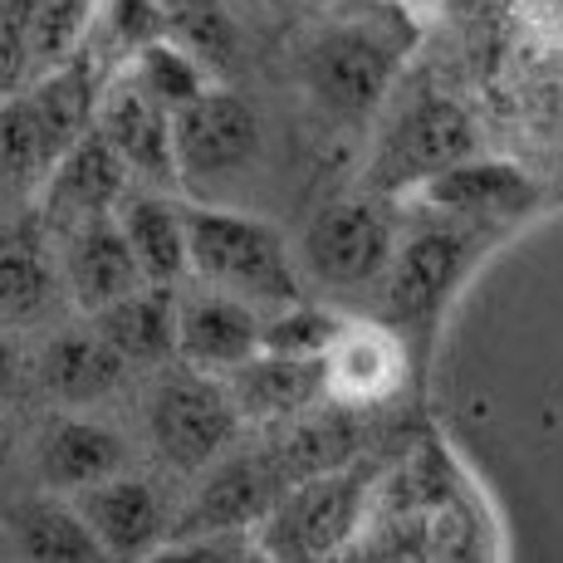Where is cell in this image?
<instances>
[{
    "label": "cell",
    "instance_id": "8992f818",
    "mask_svg": "<svg viewBox=\"0 0 563 563\" xmlns=\"http://www.w3.org/2000/svg\"><path fill=\"white\" fill-rule=\"evenodd\" d=\"M393 260V221L373 201H333L305 231V265L329 289L377 285Z\"/></svg>",
    "mask_w": 563,
    "mask_h": 563
},
{
    "label": "cell",
    "instance_id": "3957f363",
    "mask_svg": "<svg viewBox=\"0 0 563 563\" xmlns=\"http://www.w3.org/2000/svg\"><path fill=\"white\" fill-rule=\"evenodd\" d=\"M475 123L471 113L437 89H421L402 113L387 123V137L373 157V187H417L441 177L446 167L475 157Z\"/></svg>",
    "mask_w": 563,
    "mask_h": 563
},
{
    "label": "cell",
    "instance_id": "52a82bcc",
    "mask_svg": "<svg viewBox=\"0 0 563 563\" xmlns=\"http://www.w3.org/2000/svg\"><path fill=\"white\" fill-rule=\"evenodd\" d=\"M260 153V123L235 93L201 89L172 108V157L177 177H231Z\"/></svg>",
    "mask_w": 563,
    "mask_h": 563
},
{
    "label": "cell",
    "instance_id": "277c9868",
    "mask_svg": "<svg viewBox=\"0 0 563 563\" xmlns=\"http://www.w3.org/2000/svg\"><path fill=\"white\" fill-rule=\"evenodd\" d=\"M363 481L353 471L299 475L295 490H279L275 505L260 515L265 549L279 559H329L358 529Z\"/></svg>",
    "mask_w": 563,
    "mask_h": 563
},
{
    "label": "cell",
    "instance_id": "4fadbf2b",
    "mask_svg": "<svg viewBox=\"0 0 563 563\" xmlns=\"http://www.w3.org/2000/svg\"><path fill=\"white\" fill-rule=\"evenodd\" d=\"M461 260H465V241L456 231H441V225L411 235L402 251L393 245V260H387V269H383L387 309H393L397 319H417V313H427L451 289Z\"/></svg>",
    "mask_w": 563,
    "mask_h": 563
},
{
    "label": "cell",
    "instance_id": "f546056e",
    "mask_svg": "<svg viewBox=\"0 0 563 563\" xmlns=\"http://www.w3.org/2000/svg\"><path fill=\"white\" fill-rule=\"evenodd\" d=\"M15 383H20V353L0 339V397L15 393Z\"/></svg>",
    "mask_w": 563,
    "mask_h": 563
},
{
    "label": "cell",
    "instance_id": "4316f807",
    "mask_svg": "<svg viewBox=\"0 0 563 563\" xmlns=\"http://www.w3.org/2000/svg\"><path fill=\"white\" fill-rule=\"evenodd\" d=\"M339 333H343V323L329 319V313L305 309V305H285L279 319L260 323V349L285 353V358H323Z\"/></svg>",
    "mask_w": 563,
    "mask_h": 563
},
{
    "label": "cell",
    "instance_id": "83f0119b",
    "mask_svg": "<svg viewBox=\"0 0 563 563\" xmlns=\"http://www.w3.org/2000/svg\"><path fill=\"white\" fill-rule=\"evenodd\" d=\"M137 79H143L147 89H153L167 108H181V103L191 99V93H201V89H206L201 74H197V64H191L181 49L162 45V40L143 45V64H137Z\"/></svg>",
    "mask_w": 563,
    "mask_h": 563
},
{
    "label": "cell",
    "instance_id": "f1b7e54d",
    "mask_svg": "<svg viewBox=\"0 0 563 563\" xmlns=\"http://www.w3.org/2000/svg\"><path fill=\"white\" fill-rule=\"evenodd\" d=\"M108 30H113V35H123L128 45H153L157 40V15H153V5H147V0H108Z\"/></svg>",
    "mask_w": 563,
    "mask_h": 563
},
{
    "label": "cell",
    "instance_id": "8fae6325",
    "mask_svg": "<svg viewBox=\"0 0 563 563\" xmlns=\"http://www.w3.org/2000/svg\"><path fill=\"white\" fill-rule=\"evenodd\" d=\"M74 510L89 525V534L99 539L103 554L137 559V554H153V544L162 539L157 495L143 481H123V471L89 485V490H74Z\"/></svg>",
    "mask_w": 563,
    "mask_h": 563
},
{
    "label": "cell",
    "instance_id": "603a6c76",
    "mask_svg": "<svg viewBox=\"0 0 563 563\" xmlns=\"http://www.w3.org/2000/svg\"><path fill=\"white\" fill-rule=\"evenodd\" d=\"M25 99L35 108L45 137L54 143V153H64L74 137L89 133L93 108H99V99H93V74L84 69L79 59H64V64H54V69H45Z\"/></svg>",
    "mask_w": 563,
    "mask_h": 563
},
{
    "label": "cell",
    "instance_id": "e0dca14e",
    "mask_svg": "<svg viewBox=\"0 0 563 563\" xmlns=\"http://www.w3.org/2000/svg\"><path fill=\"white\" fill-rule=\"evenodd\" d=\"M113 221L123 231L128 251L147 285H177L187 275V225L181 211L162 197H123L113 206Z\"/></svg>",
    "mask_w": 563,
    "mask_h": 563
},
{
    "label": "cell",
    "instance_id": "6da1fadb",
    "mask_svg": "<svg viewBox=\"0 0 563 563\" xmlns=\"http://www.w3.org/2000/svg\"><path fill=\"white\" fill-rule=\"evenodd\" d=\"M407 20L393 10H353L313 35L305 49V84L329 113L363 118L387 99L411 45Z\"/></svg>",
    "mask_w": 563,
    "mask_h": 563
},
{
    "label": "cell",
    "instance_id": "ffe728a7",
    "mask_svg": "<svg viewBox=\"0 0 563 563\" xmlns=\"http://www.w3.org/2000/svg\"><path fill=\"white\" fill-rule=\"evenodd\" d=\"M54 295V265L40 241V231L25 225H0V319L25 323L45 313Z\"/></svg>",
    "mask_w": 563,
    "mask_h": 563
},
{
    "label": "cell",
    "instance_id": "7402d4cb",
    "mask_svg": "<svg viewBox=\"0 0 563 563\" xmlns=\"http://www.w3.org/2000/svg\"><path fill=\"white\" fill-rule=\"evenodd\" d=\"M427 201L451 216H495L529 201V181L515 167H490V162L465 157L427 181Z\"/></svg>",
    "mask_w": 563,
    "mask_h": 563
},
{
    "label": "cell",
    "instance_id": "d6986e66",
    "mask_svg": "<svg viewBox=\"0 0 563 563\" xmlns=\"http://www.w3.org/2000/svg\"><path fill=\"white\" fill-rule=\"evenodd\" d=\"M123 367L128 363L99 339V329H89V333H64V339H54L45 349L40 373H45V387L59 402H93V397L113 393V387L123 383Z\"/></svg>",
    "mask_w": 563,
    "mask_h": 563
},
{
    "label": "cell",
    "instance_id": "5bb4252c",
    "mask_svg": "<svg viewBox=\"0 0 563 563\" xmlns=\"http://www.w3.org/2000/svg\"><path fill=\"white\" fill-rule=\"evenodd\" d=\"M231 377V402L241 417H299L323 393V358H285L260 349Z\"/></svg>",
    "mask_w": 563,
    "mask_h": 563
},
{
    "label": "cell",
    "instance_id": "4dcf8cb0",
    "mask_svg": "<svg viewBox=\"0 0 563 563\" xmlns=\"http://www.w3.org/2000/svg\"><path fill=\"white\" fill-rule=\"evenodd\" d=\"M5 456H10V431H5V421H0V465H5Z\"/></svg>",
    "mask_w": 563,
    "mask_h": 563
},
{
    "label": "cell",
    "instance_id": "9a60e30c",
    "mask_svg": "<svg viewBox=\"0 0 563 563\" xmlns=\"http://www.w3.org/2000/svg\"><path fill=\"white\" fill-rule=\"evenodd\" d=\"M93 329L123 363H162L177 343V309L167 299V285H137L133 295L93 313Z\"/></svg>",
    "mask_w": 563,
    "mask_h": 563
},
{
    "label": "cell",
    "instance_id": "ac0fdd59",
    "mask_svg": "<svg viewBox=\"0 0 563 563\" xmlns=\"http://www.w3.org/2000/svg\"><path fill=\"white\" fill-rule=\"evenodd\" d=\"M285 490L279 475L260 461H231L201 485L197 510L187 515V534H231V529L260 525V515Z\"/></svg>",
    "mask_w": 563,
    "mask_h": 563
},
{
    "label": "cell",
    "instance_id": "7a4b0ae2",
    "mask_svg": "<svg viewBox=\"0 0 563 563\" xmlns=\"http://www.w3.org/2000/svg\"><path fill=\"white\" fill-rule=\"evenodd\" d=\"M187 225V269L241 305L285 309L299 305V275L269 225L235 211H181Z\"/></svg>",
    "mask_w": 563,
    "mask_h": 563
},
{
    "label": "cell",
    "instance_id": "30bf717a",
    "mask_svg": "<svg viewBox=\"0 0 563 563\" xmlns=\"http://www.w3.org/2000/svg\"><path fill=\"white\" fill-rule=\"evenodd\" d=\"M59 241H64V279H69V295L79 299V309L99 313L103 305H113V299L133 295L137 285H147L133 251H128L123 231H118L113 211L69 225Z\"/></svg>",
    "mask_w": 563,
    "mask_h": 563
},
{
    "label": "cell",
    "instance_id": "ba28073f",
    "mask_svg": "<svg viewBox=\"0 0 563 563\" xmlns=\"http://www.w3.org/2000/svg\"><path fill=\"white\" fill-rule=\"evenodd\" d=\"M128 197V167L113 147L103 143L99 128H89L84 137H74L54 167L45 172V201L40 216L54 235H64L69 225L89 221V216H108L118 201Z\"/></svg>",
    "mask_w": 563,
    "mask_h": 563
},
{
    "label": "cell",
    "instance_id": "9c48e42d",
    "mask_svg": "<svg viewBox=\"0 0 563 563\" xmlns=\"http://www.w3.org/2000/svg\"><path fill=\"white\" fill-rule=\"evenodd\" d=\"M93 113H99L93 128H99L103 143L123 157L128 172H143V177H153V181L177 177V157H172V108L162 103L137 74L118 79Z\"/></svg>",
    "mask_w": 563,
    "mask_h": 563
},
{
    "label": "cell",
    "instance_id": "44dd1931",
    "mask_svg": "<svg viewBox=\"0 0 563 563\" xmlns=\"http://www.w3.org/2000/svg\"><path fill=\"white\" fill-rule=\"evenodd\" d=\"M99 0H10L5 15L15 20L20 40H25V59L30 69H54L74 54V45L84 40Z\"/></svg>",
    "mask_w": 563,
    "mask_h": 563
},
{
    "label": "cell",
    "instance_id": "7c38bea8",
    "mask_svg": "<svg viewBox=\"0 0 563 563\" xmlns=\"http://www.w3.org/2000/svg\"><path fill=\"white\" fill-rule=\"evenodd\" d=\"M172 349L197 373H235L245 358L260 353V319L251 305L231 295L197 299L177 313V343Z\"/></svg>",
    "mask_w": 563,
    "mask_h": 563
},
{
    "label": "cell",
    "instance_id": "d4e9b609",
    "mask_svg": "<svg viewBox=\"0 0 563 563\" xmlns=\"http://www.w3.org/2000/svg\"><path fill=\"white\" fill-rule=\"evenodd\" d=\"M397 353L387 349L383 333H339L333 349L323 353V387L333 393H358L373 397L393 383Z\"/></svg>",
    "mask_w": 563,
    "mask_h": 563
},
{
    "label": "cell",
    "instance_id": "cb8c5ba5",
    "mask_svg": "<svg viewBox=\"0 0 563 563\" xmlns=\"http://www.w3.org/2000/svg\"><path fill=\"white\" fill-rule=\"evenodd\" d=\"M15 544L25 559H40V563L103 559L99 539L89 534V525L79 519L74 505H30V510L15 519Z\"/></svg>",
    "mask_w": 563,
    "mask_h": 563
},
{
    "label": "cell",
    "instance_id": "5b68a950",
    "mask_svg": "<svg viewBox=\"0 0 563 563\" xmlns=\"http://www.w3.org/2000/svg\"><path fill=\"white\" fill-rule=\"evenodd\" d=\"M147 427H153L157 451L181 471H201V465L221 461V451L235 441L241 411L231 393L206 383V373H177L162 377L147 397Z\"/></svg>",
    "mask_w": 563,
    "mask_h": 563
},
{
    "label": "cell",
    "instance_id": "2e32d148",
    "mask_svg": "<svg viewBox=\"0 0 563 563\" xmlns=\"http://www.w3.org/2000/svg\"><path fill=\"white\" fill-rule=\"evenodd\" d=\"M128 461V446L113 427L99 421H54L45 446H40V471L49 490H89V485L118 475Z\"/></svg>",
    "mask_w": 563,
    "mask_h": 563
},
{
    "label": "cell",
    "instance_id": "484cf974",
    "mask_svg": "<svg viewBox=\"0 0 563 563\" xmlns=\"http://www.w3.org/2000/svg\"><path fill=\"white\" fill-rule=\"evenodd\" d=\"M54 143L40 128L30 99H5L0 103V177L5 181H35L54 167Z\"/></svg>",
    "mask_w": 563,
    "mask_h": 563
}]
</instances>
